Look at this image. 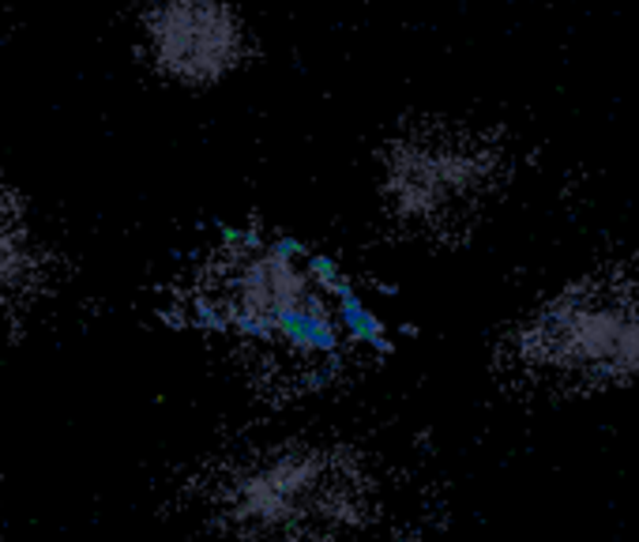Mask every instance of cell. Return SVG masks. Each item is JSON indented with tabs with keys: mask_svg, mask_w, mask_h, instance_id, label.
Listing matches in <instances>:
<instances>
[{
	"mask_svg": "<svg viewBox=\"0 0 639 542\" xmlns=\"http://www.w3.org/2000/svg\"><path fill=\"white\" fill-rule=\"evenodd\" d=\"M143 54L162 80L203 91L245 64L249 27L237 0H155L143 15Z\"/></svg>",
	"mask_w": 639,
	"mask_h": 542,
	"instance_id": "cell-1",
	"label": "cell"
},
{
	"mask_svg": "<svg viewBox=\"0 0 639 542\" xmlns=\"http://www.w3.org/2000/svg\"><path fill=\"white\" fill-rule=\"evenodd\" d=\"M545 358L565 369H606L620 377L639 366V320L606 305H565L539 328Z\"/></svg>",
	"mask_w": 639,
	"mask_h": 542,
	"instance_id": "cell-2",
	"label": "cell"
},
{
	"mask_svg": "<svg viewBox=\"0 0 639 542\" xmlns=\"http://www.w3.org/2000/svg\"><path fill=\"white\" fill-rule=\"evenodd\" d=\"M23 275H27V249H23V237L8 226L4 215H0V298H4Z\"/></svg>",
	"mask_w": 639,
	"mask_h": 542,
	"instance_id": "cell-3",
	"label": "cell"
}]
</instances>
